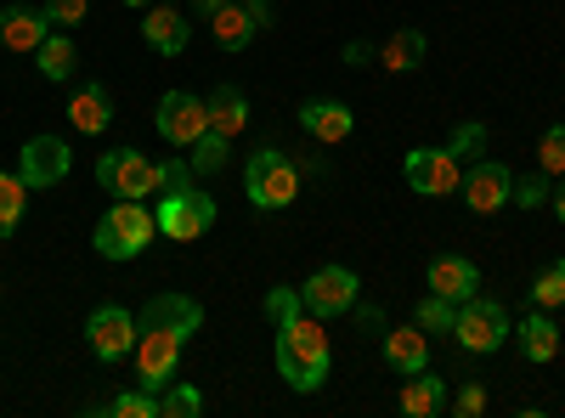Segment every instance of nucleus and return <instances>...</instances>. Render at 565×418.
<instances>
[{
	"mask_svg": "<svg viewBox=\"0 0 565 418\" xmlns=\"http://www.w3.org/2000/svg\"><path fill=\"white\" fill-rule=\"evenodd\" d=\"M413 322H418L424 334H452V322H458V306H452V300H441V294H424V300H418V317H413Z\"/></svg>",
	"mask_w": 565,
	"mask_h": 418,
	"instance_id": "2f4dec72",
	"label": "nucleus"
},
{
	"mask_svg": "<svg viewBox=\"0 0 565 418\" xmlns=\"http://www.w3.org/2000/svg\"><path fill=\"white\" fill-rule=\"evenodd\" d=\"M514 340H521V356L526 362H554L559 356V329H554L548 311H532L521 329H514Z\"/></svg>",
	"mask_w": 565,
	"mask_h": 418,
	"instance_id": "5701e85b",
	"label": "nucleus"
},
{
	"mask_svg": "<svg viewBox=\"0 0 565 418\" xmlns=\"http://www.w3.org/2000/svg\"><path fill=\"white\" fill-rule=\"evenodd\" d=\"M186 187H193V164H186V159H164L159 164V199L186 193Z\"/></svg>",
	"mask_w": 565,
	"mask_h": 418,
	"instance_id": "e433bc0d",
	"label": "nucleus"
},
{
	"mask_svg": "<svg viewBox=\"0 0 565 418\" xmlns=\"http://www.w3.org/2000/svg\"><path fill=\"white\" fill-rule=\"evenodd\" d=\"M424 52H430V40H424L418 29H396V34L385 40V52H380V68H391V74H413V68L424 63Z\"/></svg>",
	"mask_w": 565,
	"mask_h": 418,
	"instance_id": "a878e982",
	"label": "nucleus"
},
{
	"mask_svg": "<svg viewBox=\"0 0 565 418\" xmlns=\"http://www.w3.org/2000/svg\"><path fill=\"white\" fill-rule=\"evenodd\" d=\"M34 63H40V74H45V79H74L79 52H74L68 29H52V34H45V40H40V52H34Z\"/></svg>",
	"mask_w": 565,
	"mask_h": 418,
	"instance_id": "393cba45",
	"label": "nucleus"
},
{
	"mask_svg": "<svg viewBox=\"0 0 565 418\" xmlns=\"http://www.w3.org/2000/svg\"><path fill=\"white\" fill-rule=\"evenodd\" d=\"M45 34H52L45 7H0V45L7 52H40Z\"/></svg>",
	"mask_w": 565,
	"mask_h": 418,
	"instance_id": "dca6fc26",
	"label": "nucleus"
},
{
	"mask_svg": "<svg viewBox=\"0 0 565 418\" xmlns=\"http://www.w3.org/2000/svg\"><path fill=\"white\" fill-rule=\"evenodd\" d=\"M199 412H204L199 385H181V379L164 385V396H159V418H199Z\"/></svg>",
	"mask_w": 565,
	"mask_h": 418,
	"instance_id": "c756f323",
	"label": "nucleus"
},
{
	"mask_svg": "<svg viewBox=\"0 0 565 418\" xmlns=\"http://www.w3.org/2000/svg\"><path fill=\"white\" fill-rule=\"evenodd\" d=\"M125 7H141V12H148V0H125Z\"/></svg>",
	"mask_w": 565,
	"mask_h": 418,
	"instance_id": "a18cd8bd",
	"label": "nucleus"
},
{
	"mask_svg": "<svg viewBox=\"0 0 565 418\" xmlns=\"http://www.w3.org/2000/svg\"><path fill=\"white\" fill-rule=\"evenodd\" d=\"M402 412H407V418H436V412H447V379H430V367H424V374H407V385H402Z\"/></svg>",
	"mask_w": 565,
	"mask_h": 418,
	"instance_id": "4be33fe9",
	"label": "nucleus"
},
{
	"mask_svg": "<svg viewBox=\"0 0 565 418\" xmlns=\"http://www.w3.org/2000/svg\"><path fill=\"white\" fill-rule=\"evenodd\" d=\"M356 271L351 266H317L311 277H306V283H300V306L311 311V317H345L351 306H356Z\"/></svg>",
	"mask_w": 565,
	"mask_h": 418,
	"instance_id": "6e6552de",
	"label": "nucleus"
},
{
	"mask_svg": "<svg viewBox=\"0 0 565 418\" xmlns=\"http://www.w3.org/2000/svg\"><path fill=\"white\" fill-rule=\"evenodd\" d=\"M136 322H164V329H175V334L193 340V334L204 329V306H199L193 294H153L148 306H141Z\"/></svg>",
	"mask_w": 565,
	"mask_h": 418,
	"instance_id": "f3484780",
	"label": "nucleus"
},
{
	"mask_svg": "<svg viewBox=\"0 0 565 418\" xmlns=\"http://www.w3.org/2000/svg\"><path fill=\"white\" fill-rule=\"evenodd\" d=\"M97 181L114 199H159V164L136 148H114L97 159Z\"/></svg>",
	"mask_w": 565,
	"mask_h": 418,
	"instance_id": "423d86ee",
	"label": "nucleus"
},
{
	"mask_svg": "<svg viewBox=\"0 0 565 418\" xmlns=\"http://www.w3.org/2000/svg\"><path fill=\"white\" fill-rule=\"evenodd\" d=\"M452 412H458V418H481V412H487V385L469 379V385L452 396Z\"/></svg>",
	"mask_w": 565,
	"mask_h": 418,
	"instance_id": "58836bf2",
	"label": "nucleus"
},
{
	"mask_svg": "<svg viewBox=\"0 0 565 418\" xmlns=\"http://www.w3.org/2000/svg\"><path fill=\"white\" fill-rule=\"evenodd\" d=\"M548 204H554V221H565V175L554 181V193H548Z\"/></svg>",
	"mask_w": 565,
	"mask_h": 418,
	"instance_id": "37998d69",
	"label": "nucleus"
},
{
	"mask_svg": "<svg viewBox=\"0 0 565 418\" xmlns=\"http://www.w3.org/2000/svg\"><path fill=\"white\" fill-rule=\"evenodd\" d=\"M509 193H514L509 164H498V159H476V164L463 170V204L476 210V215L503 210V204H509Z\"/></svg>",
	"mask_w": 565,
	"mask_h": 418,
	"instance_id": "ddd939ff",
	"label": "nucleus"
},
{
	"mask_svg": "<svg viewBox=\"0 0 565 418\" xmlns=\"http://www.w3.org/2000/svg\"><path fill=\"white\" fill-rule=\"evenodd\" d=\"M141 40H148L159 57H181L186 40H193V23H186L175 7H153L148 18H141Z\"/></svg>",
	"mask_w": 565,
	"mask_h": 418,
	"instance_id": "a211bd4d",
	"label": "nucleus"
},
{
	"mask_svg": "<svg viewBox=\"0 0 565 418\" xmlns=\"http://www.w3.org/2000/svg\"><path fill=\"white\" fill-rule=\"evenodd\" d=\"M537 170L554 181V175H565V125H554V130H543V142H537Z\"/></svg>",
	"mask_w": 565,
	"mask_h": 418,
	"instance_id": "72a5a7b5",
	"label": "nucleus"
},
{
	"mask_svg": "<svg viewBox=\"0 0 565 418\" xmlns=\"http://www.w3.org/2000/svg\"><path fill=\"white\" fill-rule=\"evenodd\" d=\"M249 12H255V29H271V23H277V12L266 7V0H255V7H249Z\"/></svg>",
	"mask_w": 565,
	"mask_h": 418,
	"instance_id": "79ce46f5",
	"label": "nucleus"
},
{
	"mask_svg": "<svg viewBox=\"0 0 565 418\" xmlns=\"http://www.w3.org/2000/svg\"><path fill=\"white\" fill-rule=\"evenodd\" d=\"M452 340H458V351H469V356L503 351V340H509V311H503L498 300H487V294H469V300L458 306Z\"/></svg>",
	"mask_w": 565,
	"mask_h": 418,
	"instance_id": "20e7f679",
	"label": "nucleus"
},
{
	"mask_svg": "<svg viewBox=\"0 0 565 418\" xmlns=\"http://www.w3.org/2000/svg\"><path fill=\"white\" fill-rule=\"evenodd\" d=\"M244 193H249L255 210H289L300 199V164L277 148H260L244 164Z\"/></svg>",
	"mask_w": 565,
	"mask_h": 418,
	"instance_id": "7ed1b4c3",
	"label": "nucleus"
},
{
	"mask_svg": "<svg viewBox=\"0 0 565 418\" xmlns=\"http://www.w3.org/2000/svg\"><path fill=\"white\" fill-rule=\"evenodd\" d=\"M244 7H255V0H244Z\"/></svg>",
	"mask_w": 565,
	"mask_h": 418,
	"instance_id": "49530a36",
	"label": "nucleus"
},
{
	"mask_svg": "<svg viewBox=\"0 0 565 418\" xmlns=\"http://www.w3.org/2000/svg\"><path fill=\"white\" fill-rule=\"evenodd\" d=\"M447 148H452V159H458V164H463V159L476 164V159L487 153V125H476V119H458V125H452V136H447Z\"/></svg>",
	"mask_w": 565,
	"mask_h": 418,
	"instance_id": "7c9ffc66",
	"label": "nucleus"
},
{
	"mask_svg": "<svg viewBox=\"0 0 565 418\" xmlns=\"http://www.w3.org/2000/svg\"><path fill=\"white\" fill-rule=\"evenodd\" d=\"M526 294H532L537 311H559V306H565V260L543 266V271L532 277V289H526Z\"/></svg>",
	"mask_w": 565,
	"mask_h": 418,
	"instance_id": "cd10ccee",
	"label": "nucleus"
},
{
	"mask_svg": "<svg viewBox=\"0 0 565 418\" xmlns=\"http://www.w3.org/2000/svg\"><path fill=\"white\" fill-rule=\"evenodd\" d=\"M204 108H210V130H215V136H226V142H232V136H238V130L249 125V103H244V90H238V85H221V90H210Z\"/></svg>",
	"mask_w": 565,
	"mask_h": 418,
	"instance_id": "412c9836",
	"label": "nucleus"
},
{
	"mask_svg": "<svg viewBox=\"0 0 565 418\" xmlns=\"http://www.w3.org/2000/svg\"><path fill=\"white\" fill-rule=\"evenodd\" d=\"M159 232L164 238H175V244H193V238H204V232L215 226V199L210 193H199V187H186V193H170V199H159Z\"/></svg>",
	"mask_w": 565,
	"mask_h": 418,
	"instance_id": "1a4fd4ad",
	"label": "nucleus"
},
{
	"mask_svg": "<svg viewBox=\"0 0 565 418\" xmlns=\"http://www.w3.org/2000/svg\"><path fill=\"white\" fill-rule=\"evenodd\" d=\"M159 238V215L141 199H119L103 221H97V255L103 260H136Z\"/></svg>",
	"mask_w": 565,
	"mask_h": 418,
	"instance_id": "f03ea898",
	"label": "nucleus"
},
{
	"mask_svg": "<svg viewBox=\"0 0 565 418\" xmlns=\"http://www.w3.org/2000/svg\"><path fill=\"white\" fill-rule=\"evenodd\" d=\"M351 311H356V322H362V334H373V340H385V329H391V322H385V311H380V306H362V300H356Z\"/></svg>",
	"mask_w": 565,
	"mask_h": 418,
	"instance_id": "ea45409f",
	"label": "nucleus"
},
{
	"mask_svg": "<svg viewBox=\"0 0 565 418\" xmlns=\"http://www.w3.org/2000/svg\"><path fill=\"white\" fill-rule=\"evenodd\" d=\"M85 340L97 362H125L136 351V317L125 306H97L85 317Z\"/></svg>",
	"mask_w": 565,
	"mask_h": 418,
	"instance_id": "9d476101",
	"label": "nucleus"
},
{
	"mask_svg": "<svg viewBox=\"0 0 565 418\" xmlns=\"http://www.w3.org/2000/svg\"><path fill=\"white\" fill-rule=\"evenodd\" d=\"M277 374L289 390L311 396L322 379H328V362H334V351H328V329H322V317L300 311L295 322H282L277 329Z\"/></svg>",
	"mask_w": 565,
	"mask_h": 418,
	"instance_id": "f257e3e1",
	"label": "nucleus"
},
{
	"mask_svg": "<svg viewBox=\"0 0 565 418\" xmlns=\"http://www.w3.org/2000/svg\"><path fill=\"white\" fill-rule=\"evenodd\" d=\"M221 7H226V0H193V12H199V18H215Z\"/></svg>",
	"mask_w": 565,
	"mask_h": 418,
	"instance_id": "c03bdc74",
	"label": "nucleus"
},
{
	"mask_svg": "<svg viewBox=\"0 0 565 418\" xmlns=\"http://www.w3.org/2000/svg\"><path fill=\"white\" fill-rule=\"evenodd\" d=\"M45 18H52V29H74L90 18V0H45Z\"/></svg>",
	"mask_w": 565,
	"mask_h": 418,
	"instance_id": "4c0bfd02",
	"label": "nucleus"
},
{
	"mask_svg": "<svg viewBox=\"0 0 565 418\" xmlns=\"http://www.w3.org/2000/svg\"><path fill=\"white\" fill-rule=\"evenodd\" d=\"M424 289L463 306L469 294H481V271H476V260H463V255H436L430 271H424Z\"/></svg>",
	"mask_w": 565,
	"mask_h": 418,
	"instance_id": "4468645a",
	"label": "nucleus"
},
{
	"mask_svg": "<svg viewBox=\"0 0 565 418\" xmlns=\"http://www.w3.org/2000/svg\"><path fill=\"white\" fill-rule=\"evenodd\" d=\"M108 412L114 418H159V396L153 390H125V396L108 401Z\"/></svg>",
	"mask_w": 565,
	"mask_h": 418,
	"instance_id": "f704fd0d",
	"label": "nucleus"
},
{
	"mask_svg": "<svg viewBox=\"0 0 565 418\" xmlns=\"http://www.w3.org/2000/svg\"><path fill=\"white\" fill-rule=\"evenodd\" d=\"M68 119H74V130H85V136H103V130L114 125V97H108L103 85H79L74 103H68Z\"/></svg>",
	"mask_w": 565,
	"mask_h": 418,
	"instance_id": "aec40b11",
	"label": "nucleus"
},
{
	"mask_svg": "<svg viewBox=\"0 0 565 418\" xmlns=\"http://www.w3.org/2000/svg\"><path fill=\"white\" fill-rule=\"evenodd\" d=\"M345 63H351V68H367V63H373V45H367V40H351V45H345Z\"/></svg>",
	"mask_w": 565,
	"mask_h": 418,
	"instance_id": "a19ab883",
	"label": "nucleus"
},
{
	"mask_svg": "<svg viewBox=\"0 0 565 418\" xmlns=\"http://www.w3.org/2000/svg\"><path fill=\"white\" fill-rule=\"evenodd\" d=\"M402 175L418 199H447L463 187V164L452 159V148H413L402 159Z\"/></svg>",
	"mask_w": 565,
	"mask_h": 418,
	"instance_id": "0eeeda50",
	"label": "nucleus"
},
{
	"mask_svg": "<svg viewBox=\"0 0 565 418\" xmlns=\"http://www.w3.org/2000/svg\"><path fill=\"white\" fill-rule=\"evenodd\" d=\"M306 306H300V289H266V317L271 329H282V322H295Z\"/></svg>",
	"mask_w": 565,
	"mask_h": 418,
	"instance_id": "c9c22d12",
	"label": "nucleus"
},
{
	"mask_svg": "<svg viewBox=\"0 0 565 418\" xmlns=\"http://www.w3.org/2000/svg\"><path fill=\"white\" fill-rule=\"evenodd\" d=\"M548 193H554V181L537 170V175H514V193H509V204H521V210H543L548 204Z\"/></svg>",
	"mask_w": 565,
	"mask_h": 418,
	"instance_id": "473e14b6",
	"label": "nucleus"
},
{
	"mask_svg": "<svg viewBox=\"0 0 565 418\" xmlns=\"http://www.w3.org/2000/svg\"><path fill=\"white\" fill-rule=\"evenodd\" d=\"M204 130H210V108L193 97V90H164V97H159V136H164V142L193 148Z\"/></svg>",
	"mask_w": 565,
	"mask_h": 418,
	"instance_id": "f8f14e48",
	"label": "nucleus"
},
{
	"mask_svg": "<svg viewBox=\"0 0 565 418\" xmlns=\"http://www.w3.org/2000/svg\"><path fill=\"white\" fill-rule=\"evenodd\" d=\"M181 345H186V334L164 329V322H136V374H141V390L159 396L175 379Z\"/></svg>",
	"mask_w": 565,
	"mask_h": 418,
	"instance_id": "39448f33",
	"label": "nucleus"
},
{
	"mask_svg": "<svg viewBox=\"0 0 565 418\" xmlns=\"http://www.w3.org/2000/svg\"><path fill=\"white\" fill-rule=\"evenodd\" d=\"M385 362L396 367V374H424L430 367V340H424V329L413 322V329H385Z\"/></svg>",
	"mask_w": 565,
	"mask_h": 418,
	"instance_id": "6ab92c4d",
	"label": "nucleus"
},
{
	"mask_svg": "<svg viewBox=\"0 0 565 418\" xmlns=\"http://www.w3.org/2000/svg\"><path fill=\"white\" fill-rule=\"evenodd\" d=\"M74 170V148L63 136H29L23 153H18V175L29 187H57V181Z\"/></svg>",
	"mask_w": 565,
	"mask_h": 418,
	"instance_id": "9b49d317",
	"label": "nucleus"
},
{
	"mask_svg": "<svg viewBox=\"0 0 565 418\" xmlns=\"http://www.w3.org/2000/svg\"><path fill=\"white\" fill-rule=\"evenodd\" d=\"M226 136H215V130H204L199 142H193V153H186V164H193V175H221L226 170Z\"/></svg>",
	"mask_w": 565,
	"mask_h": 418,
	"instance_id": "c85d7f7f",
	"label": "nucleus"
},
{
	"mask_svg": "<svg viewBox=\"0 0 565 418\" xmlns=\"http://www.w3.org/2000/svg\"><path fill=\"white\" fill-rule=\"evenodd\" d=\"M210 29H215V40L226 45V52H244V45L260 34V29H255V12L244 7V0H226V7L210 18Z\"/></svg>",
	"mask_w": 565,
	"mask_h": 418,
	"instance_id": "b1692460",
	"label": "nucleus"
},
{
	"mask_svg": "<svg viewBox=\"0 0 565 418\" xmlns=\"http://www.w3.org/2000/svg\"><path fill=\"white\" fill-rule=\"evenodd\" d=\"M23 210H29V181L12 175V170H0V238H12V232H18Z\"/></svg>",
	"mask_w": 565,
	"mask_h": 418,
	"instance_id": "bb28decb",
	"label": "nucleus"
},
{
	"mask_svg": "<svg viewBox=\"0 0 565 418\" xmlns=\"http://www.w3.org/2000/svg\"><path fill=\"white\" fill-rule=\"evenodd\" d=\"M300 130L311 136V142L334 148V142H345V136L356 130V114L345 103H334V97H311V103H300Z\"/></svg>",
	"mask_w": 565,
	"mask_h": 418,
	"instance_id": "2eb2a0df",
	"label": "nucleus"
}]
</instances>
